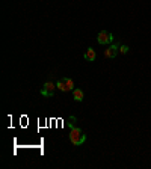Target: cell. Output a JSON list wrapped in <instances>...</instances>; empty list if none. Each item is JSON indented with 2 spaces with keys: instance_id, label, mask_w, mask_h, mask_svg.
<instances>
[{
  "instance_id": "1",
  "label": "cell",
  "mask_w": 151,
  "mask_h": 169,
  "mask_svg": "<svg viewBox=\"0 0 151 169\" xmlns=\"http://www.w3.org/2000/svg\"><path fill=\"white\" fill-rule=\"evenodd\" d=\"M70 142L74 146H80L86 142V134L82 131V128L73 127V128H70Z\"/></svg>"
},
{
  "instance_id": "2",
  "label": "cell",
  "mask_w": 151,
  "mask_h": 169,
  "mask_svg": "<svg viewBox=\"0 0 151 169\" xmlns=\"http://www.w3.org/2000/svg\"><path fill=\"white\" fill-rule=\"evenodd\" d=\"M113 39H115V36H113L110 32H106V30H101V32L97 35V41H98V44H101V45H107V44H110Z\"/></svg>"
},
{
  "instance_id": "3",
  "label": "cell",
  "mask_w": 151,
  "mask_h": 169,
  "mask_svg": "<svg viewBox=\"0 0 151 169\" xmlns=\"http://www.w3.org/2000/svg\"><path fill=\"white\" fill-rule=\"evenodd\" d=\"M118 52H119V44H110V45L104 50V56H106L107 59H113V58L118 55Z\"/></svg>"
},
{
  "instance_id": "4",
  "label": "cell",
  "mask_w": 151,
  "mask_h": 169,
  "mask_svg": "<svg viewBox=\"0 0 151 169\" xmlns=\"http://www.w3.org/2000/svg\"><path fill=\"white\" fill-rule=\"evenodd\" d=\"M95 58H97V55H95L94 49H92V47H88V50L85 52V61H88V62H94Z\"/></svg>"
},
{
  "instance_id": "5",
  "label": "cell",
  "mask_w": 151,
  "mask_h": 169,
  "mask_svg": "<svg viewBox=\"0 0 151 169\" xmlns=\"http://www.w3.org/2000/svg\"><path fill=\"white\" fill-rule=\"evenodd\" d=\"M56 88H58V86H56V83H53V82H46V83H44V89H46L52 97H55V91H56Z\"/></svg>"
},
{
  "instance_id": "6",
  "label": "cell",
  "mask_w": 151,
  "mask_h": 169,
  "mask_svg": "<svg viewBox=\"0 0 151 169\" xmlns=\"http://www.w3.org/2000/svg\"><path fill=\"white\" fill-rule=\"evenodd\" d=\"M62 82H64V85H65V89H67V92H73V89H74V82H73V79H70V77H62Z\"/></svg>"
},
{
  "instance_id": "7",
  "label": "cell",
  "mask_w": 151,
  "mask_h": 169,
  "mask_svg": "<svg viewBox=\"0 0 151 169\" xmlns=\"http://www.w3.org/2000/svg\"><path fill=\"white\" fill-rule=\"evenodd\" d=\"M73 98H74L76 101H83V98H85L83 91L79 89V88H74V89H73Z\"/></svg>"
},
{
  "instance_id": "8",
  "label": "cell",
  "mask_w": 151,
  "mask_h": 169,
  "mask_svg": "<svg viewBox=\"0 0 151 169\" xmlns=\"http://www.w3.org/2000/svg\"><path fill=\"white\" fill-rule=\"evenodd\" d=\"M56 86H58V89H59V91H62V92H67V89H65V85H64L62 79L56 82Z\"/></svg>"
},
{
  "instance_id": "9",
  "label": "cell",
  "mask_w": 151,
  "mask_h": 169,
  "mask_svg": "<svg viewBox=\"0 0 151 169\" xmlns=\"http://www.w3.org/2000/svg\"><path fill=\"white\" fill-rule=\"evenodd\" d=\"M128 50H130V47H128V45H125V44H121V45H119V52H121L122 55H127V53H128Z\"/></svg>"
},
{
  "instance_id": "10",
  "label": "cell",
  "mask_w": 151,
  "mask_h": 169,
  "mask_svg": "<svg viewBox=\"0 0 151 169\" xmlns=\"http://www.w3.org/2000/svg\"><path fill=\"white\" fill-rule=\"evenodd\" d=\"M39 94H41L42 97H46V98H50V97H52V95H50V94H49V92H47V91H46L44 88H42V89L39 91Z\"/></svg>"
}]
</instances>
